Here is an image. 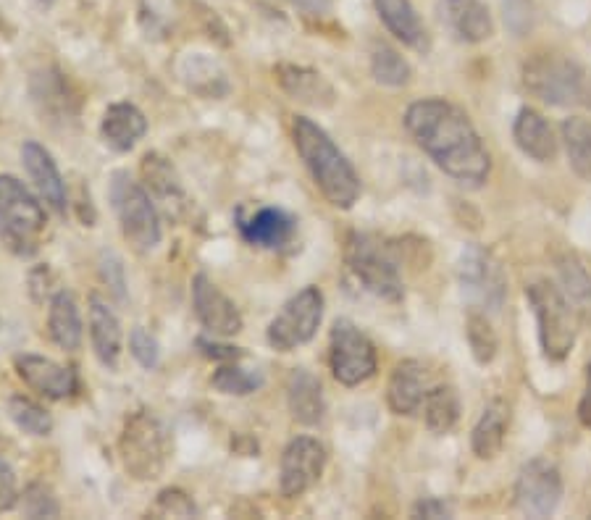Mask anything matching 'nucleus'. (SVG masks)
Listing matches in <instances>:
<instances>
[{
	"label": "nucleus",
	"instance_id": "nucleus-1",
	"mask_svg": "<svg viewBox=\"0 0 591 520\" xmlns=\"http://www.w3.org/2000/svg\"><path fill=\"white\" fill-rule=\"evenodd\" d=\"M405 129L418 148L463 187H481L489 179V150L458 106L442 98L418 100L405 111Z\"/></svg>",
	"mask_w": 591,
	"mask_h": 520
},
{
	"label": "nucleus",
	"instance_id": "nucleus-2",
	"mask_svg": "<svg viewBox=\"0 0 591 520\" xmlns=\"http://www.w3.org/2000/svg\"><path fill=\"white\" fill-rule=\"evenodd\" d=\"M292 137H295L297 153L303 158L305 169L310 171L321 195L334 208H342V211H347V208L358 203V171L352 169V163L334 145L329 134L318 127L316 121L305 119V116H295V121H292Z\"/></svg>",
	"mask_w": 591,
	"mask_h": 520
},
{
	"label": "nucleus",
	"instance_id": "nucleus-3",
	"mask_svg": "<svg viewBox=\"0 0 591 520\" xmlns=\"http://www.w3.org/2000/svg\"><path fill=\"white\" fill-rule=\"evenodd\" d=\"M523 87L547 106L591 111V71L576 58L539 53L523 64Z\"/></svg>",
	"mask_w": 591,
	"mask_h": 520
},
{
	"label": "nucleus",
	"instance_id": "nucleus-4",
	"mask_svg": "<svg viewBox=\"0 0 591 520\" xmlns=\"http://www.w3.org/2000/svg\"><path fill=\"white\" fill-rule=\"evenodd\" d=\"M45 208L16 176L0 174V242L19 258H32L40 250L45 232Z\"/></svg>",
	"mask_w": 591,
	"mask_h": 520
},
{
	"label": "nucleus",
	"instance_id": "nucleus-5",
	"mask_svg": "<svg viewBox=\"0 0 591 520\" xmlns=\"http://www.w3.org/2000/svg\"><path fill=\"white\" fill-rule=\"evenodd\" d=\"M119 455L124 471L134 481H155L169 460V434L161 418L148 408L127 415L119 436Z\"/></svg>",
	"mask_w": 591,
	"mask_h": 520
},
{
	"label": "nucleus",
	"instance_id": "nucleus-6",
	"mask_svg": "<svg viewBox=\"0 0 591 520\" xmlns=\"http://www.w3.org/2000/svg\"><path fill=\"white\" fill-rule=\"evenodd\" d=\"M345 260L352 276L358 279L371 295L389 300V303H400L405 297L402 287L400 263L394 258V245H384L379 237L373 234H350L345 247Z\"/></svg>",
	"mask_w": 591,
	"mask_h": 520
},
{
	"label": "nucleus",
	"instance_id": "nucleus-7",
	"mask_svg": "<svg viewBox=\"0 0 591 520\" xmlns=\"http://www.w3.org/2000/svg\"><path fill=\"white\" fill-rule=\"evenodd\" d=\"M528 305L534 310L536 326H539V342L549 360H565L576 345L578 313L570 305L563 289L549 282H534L526 289Z\"/></svg>",
	"mask_w": 591,
	"mask_h": 520
},
{
	"label": "nucleus",
	"instance_id": "nucleus-8",
	"mask_svg": "<svg viewBox=\"0 0 591 520\" xmlns=\"http://www.w3.org/2000/svg\"><path fill=\"white\" fill-rule=\"evenodd\" d=\"M111 205L119 218L121 234L137 253H150L161 242V218L153 200L140 182H134L129 171H116L111 176Z\"/></svg>",
	"mask_w": 591,
	"mask_h": 520
},
{
	"label": "nucleus",
	"instance_id": "nucleus-9",
	"mask_svg": "<svg viewBox=\"0 0 591 520\" xmlns=\"http://www.w3.org/2000/svg\"><path fill=\"white\" fill-rule=\"evenodd\" d=\"M324 321V292L318 287L300 289L295 297H289L279 316L268 324V345L279 352H292L308 345L316 337L318 326Z\"/></svg>",
	"mask_w": 591,
	"mask_h": 520
},
{
	"label": "nucleus",
	"instance_id": "nucleus-10",
	"mask_svg": "<svg viewBox=\"0 0 591 520\" xmlns=\"http://www.w3.org/2000/svg\"><path fill=\"white\" fill-rule=\"evenodd\" d=\"M329 363L339 384L358 387L376 373V347L352 321L339 318L329 337Z\"/></svg>",
	"mask_w": 591,
	"mask_h": 520
},
{
	"label": "nucleus",
	"instance_id": "nucleus-11",
	"mask_svg": "<svg viewBox=\"0 0 591 520\" xmlns=\"http://www.w3.org/2000/svg\"><path fill=\"white\" fill-rule=\"evenodd\" d=\"M563 499V476L555 463L536 457L515 481V505L528 518H549Z\"/></svg>",
	"mask_w": 591,
	"mask_h": 520
},
{
	"label": "nucleus",
	"instance_id": "nucleus-12",
	"mask_svg": "<svg viewBox=\"0 0 591 520\" xmlns=\"http://www.w3.org/2000/svg\"><path fill=\"white\" fill-rule=\"evenodd\" d=\"M326 468V447L313 436H297L284 447L282 471H279V486L289 499L300 497L318 484Z\"/></svg>",
	"mask_w": 591,
	"mask_h": 520
},
{
	"label": "nucleus",
	"instance_id": "nucleus-13",
	"mask_svg": "<svg viewBox=\"0 0 591 520\" xmlns=\"http://www.w3.org/2000/svg\"><path fill=\"white\" fill-rule=\"evenodd\" d=\"M192 308H195L197 321L203 324L205 331H211L213 337H234L245 324L234 300H229L205 274H197L192 279Z\"/></svg>",
	"mask_w": 591,
	"mask_h": 520
},
{
	"label": "nucleus",
	"instance_id": "nucleus-14",
	"mask_svg": "<svg viewBox=\"0 0 591 520\" xmlns=\"http://www.w3.org/2000/svg\"><path fill=\"white\" fill-rule=\"evenodd\" d=\"M458 279L463 292L476 303L486 308H500L502 297H505V279H502L500 266L494 258L481 247H468L460 255L458 263Z\"/></svg>",
	"mask_w": 591,
	"mask_h": 520
},
{
	"label": "nucleus",
	"instance_id": "nucleus-15",
	"mask_svg": "<svg viewBox=\"0 0 591 520\" xmlns=\"http://www.w3.org/2000/svg\"><path fill=\"white\" fill-rule=\"evenodd\" d=\"M16 376L27 384L29 389H35L37 394H43L48 400H69L79 389L77 373L69 366H61L56 360L43 358V355H16L14 358Z\"/></svg>",
	"mask_w": 591,
	"mask_h": 520
},
{
	"label": "nucleus",
	"instance_id": "nucleus-16",
	"mask_svg": "<svg viewBox=\"0 0 591 520\" xmlns=\"http://www.w3.org/2000/svg\"><path fill=\"white\" fill-rule=\"evenodd\" d=\"M22 163L32 184L40 192V197H43L58 216H66V211H69V192H66L64 176L58 171L53 155L40 142L27 140L22 145Z\"/></svg>",
	"mask_w": 591,
	"mask_h": 520
},
{
	"label": "nucleus",
	"instance_id": "nucleus-17",
	"mask_svg": "<svg viewBox=\"0 0 591 520\" xmlns=\"http://www.w3.org/2000/svg\"><path fill=\"white\" fill-rule=\"evenodd\" d=\"M297 221L282 208H258L255 213L245 216L237 213V229L242 239L253 247H266V250H279L295 237Z\"/></svg>",
	"mask_w": 591,
	"mask_h": 520
},
{
	"label": "nucleus",
	"instance_id": "nucleus-18",
	"mask_svg": "<svg viewBox=\"0 0 591 520\" xmlns=\"http://www.w3.org/2000/svg\"><path fill=\"white\" fill-rule=\"evenodd\" d=\"M429 394V373L421 360H402L389 376L387 402L394 415H416Z\"/></svg>",
	"mask_w": 591,
	"mask_h": 520
},
{
	"label": "nucleus",
	"instance_id": "nucleus-19",
	"mask_svg": "<svg viewBox=\"0 0 591 520\" xmlns=\"http://www.w3.org/2000/svg\"><path fill=\"white\" fill-rule=\"evenodd\" d=\"M442 19L460 43H484L494 35L492 16L481 0H442Z\"/></svg>",
	"mask_w": 591,
	"mask_h": 520
},
{
	"label": "nucleus",
	"instance_id": "nucleus-20",
	"mask_svg": "<svg viewBox=\"0 0 591 520\" xmlns=\"http://www.w3.org/2000/svg\"><path fill=\"white\" fill-rule=\"evenodd\" d=\"M145 132H148V119L132 103H113L100 121L103 142L116 153H129L145 137Z\"/></svg>",
	"mask_w": 591,
	"mask_h": 520
},
{
	"label": "nucleus",
	"instance_id": "nucleus-21",
	"mask_svg": "<svg viewBox=\"0 0 591 520\" xmlns=\"http://www.w3.org/2000/svg\"><path fill=\"white\" fill-rule=\"evenodd\" d=\"M90 342L100 366H106L108 371H116L121 360L124 334H121V324L116 313L98 297L90 300Z\"/></svg>",
	"mask_w": 591,
	"mask_h": 520
},
{
	"label": "nucleus",
	"instance_id": "nucleus-22",
	"mask_svg": "<svg viewBox=\"0 0 591 520\" xmlns=\"http://www.w3.org/2000/svg\"><path fill=\"white\" fill-rule=\"evenodd\" d=\"M287 405L289 413L303 426H318L324 421L326 400L321 381L305 368H295L287 379Z\"/></svg>",
	"mask_w": 591,
	"mask_h": 520
},
{
	"label": "nucleus",
	"instance_id": "nucleus-23",
	"mask_svg": "<svg viewBox=\"0 0 591 520\" xmlns=\"http://www.w3.org/2000/svg\"><path fill=\"white\" fill-rule=\"evenodd\" d=\"M276 79H279V85H282V90L287 92L289 98L297 100V103H305V106L329 108L334 98H337V92L326 82L324 74L305 69V66L282 64L276 69Z\"/></svg>",
	"mask_w": 591,
	"mask_h": 520
},
{
	"label": "nucleus",
	"instance_id": "nucleus-24",
	"mask_svg": "<svg viewBox=\"0 0 591 520\" xmlns=\"http://www.w3.org/2000/svg\"><path fill=\"white\" fill-rule=\"evenodd\" d=\"M379 19L402 45L413 50H429V32L410 0H373Z\"/></svg>",
	"mask_w": 591,
	"mask_h": 520
},
{
	"label": "nucleus",
	"instance_id": "nucleus-25",
	"mask_svg": "<svg viewBox=\"0 0 591 520\" xmlns=\"http://www.w3.org/2000/svg\"><path fill=\"white\" fill-rule=\"evenodd\" d=\"M513 137L515 145L534 161L547 163L557 155L555 132H552V127H549L542 113L534 111V108H521L518 111L513 124Z\"/></svg>",
	"mask_w": 591,
	"mask_h": 520
},
{
	"label": "nucleus",
	"instance_id": "nucleus-26",
	"mask_svg": "<svg viewBox=\"0 0 591 520\" xmlns=\"http://www.w3.org/2000/svg\"><path fill=\"white\" fill-rule=\"evenodd\" d=\"M48 331L50 339L56 342L61 350H79L82 345V316H79L77 300L66 289H58L56 295L50 297L48 310Z\"/></svg>",
	"mask_w": 591,
	"mask_h": 520
},
{
	"label": "nucleus",
	"instance_id": "nucleus-27",
	"mask_svg": "<svg viewBox=\"0 0 591 520\" xmlns=\"http://www.w3.org/2000/svg\"><path fill=\"white\" fill-rule=\"evenodd\" d=\"M32 95L43 113H53L58 119H69L79 108L77 98L71 95L69 79L56 69L40 71L32 77Z\"/></svg>",
	"mask_w": 591,
	"mask_h": 520
},
{
	"label": "nucleus",
	"instance_id": "nucleus-28",
	"mask_svg": "<svg viewBox=\"0 0 591 520\" xmlns=\"http://www.w3.org/2000/svg\"><path fill=\"white\" fill-rule=\"evenodd\" d=\"M507 408L502 402H492V405H486L484 415L476 423V429H473L471 444L476 457L481 460H492V457L500 455L502 444H505V431H507Z\"/></svg>",
	"mask_w": 591,
	"mask_h": 520
},
{
	"label": "nucleus",
	"instance_id": "nucleus-29",
	"mask_svg": "<svg viewBox=\"0 0 591 520\" xmlns=\"http://www.w3.org/2000/svg\"><path fill=\"white\" fill-rule=\"evenodd\" d=\"M563 142L568 153L570 169L576 171L584 182H591V119L570 116L563 121Z\"/></svg>",
	"mask_w": 591,
	"mask_h": 520
},
{
	"label": "nucleus",
	"instance_id": "nucleus-30",
	"mask_svg": "<svg viewBox=\"0 0 591 520\" xmlns=\"http://www.w3.org/2000/svg\"><path fill=\"white\" fill-rule=\"evenodd\" d=\"M557 274H560V289L576 308L578 318L591 324V276L586 274V268L576 258H560Z\"/></svg>",
	"mask_w": 591,
	"mask_h": 520
},
{
	"label": "nucleus",
	"instance_id": "nucleus-31",
	"mask_svg": "<svg viewBox=\"0 0 591 520\" xmlns=\"http://www.w3.org/2000/svg\"><path fill=\"white\" fill-rule=\"evenodd\" d=\"M423 415L431 434H447L455 429L460 418V397L455 387H434L429 389L423 400Z\"/></svg>",
	"mask_w": 591,
	"mask_h": 520
},
{
	"label": "nucleus",
	"instance_id": "nucleus-32",
	"mask_svg": "<svg viewBox=\"0 0 591 520\" xmlns=\"http://www.w3.org/2000/svg\"><path fill=\"white\" fill-rule=\"evenodd\" d=\"M8 415L16 423V429H22L29 436H48L53 431V415L24 394H14L8 400Z\"/></svg>",
	"mask_w": 591,
	"mask_h": 520
},
{
	"label": "nucleus",
	"instance_id": "nucleus-33",
	"mask_svg": "<svg viewBox=\"0 0 591 520\" xmlns=\"http://www.w3.org/2000/svg\"><path fill=\"white\" fill-rule=\"evenodd\" d=\"M371 74L379 85L387 87H402L408 85L413 71L405 58L389 45H376L371 53Z\"/></svg>",
	"mask_w": 591,
	"mask_h": 520
},
{
	"label": "nucleus",
	"instance_id": "nucleus-34",
	"mask_svg": "<svg viewBox=\"0 0 591 520\" xmlns=\"http://www.w3.org/2000/svg\"><path fill=\"white\" fill-rule=\"evenodd\" d=\"M142 176L150 184V190L158 197H176L182 195V184L176 176L174 166H171L163 155L148 153L142 158Z\"/></svg>",
	"mask_w": 591,
	"mask_h": 520
},
{
	"label": "nucleus",
	"instance_id": "nucleus-35",
	"mask_svg": "<svg viewBox=\"0 0 591 520\" xmlns=\"http://www.w3.org/2000/svg\"><path fill=\"white\" fill-rule=\"evenodd\" d=\"M465 337H468V345H471L476 363H481V366L492 363L500 342H497V334H494L489 318L481 316V313H471L468 321H465Z\"/></svg>",
	"mask_w": 591,
	"mask_h": 520
},
{
	"label": "nucleus",
	"instance_id": "nucleus-36",
	"mask_svg": "<svg viewBox=\"0 0 591 520\" xmlns=\"http://www.w3.org/2000/svg\"><path fill=\"white\" fill-rule=\"evenodd\" d=\"M211 384H213V389L221 394L247 397V394H253L255 389H261L263 379H261V373L245 371V368H240V366H221L219 371L213 373Z\"/></svg>",
	"mask_w": 591,
	"mask_h": 520
},
{
	"label": "nucleus",
	"instance_id": "nucleus-37",
	"mask_svg": "<svg viewBox=\"0 0 591 520\" xmlns=\"http://www.w3.org/2000/svg\"><path fill=\"white\" fill-rule=\"evenodd\" d=\"M19 505H22V513L27 518H58L61 515V505H58L53 489L40 484V481L24 489V494L19 497Z\"/></svg>",
	"mask_w": 591,
	"mask_h": 520
},
{
	"label": "nucleus",
	"instance_id": "nucleus-38",
	"mask_svg": "<svg viewBox=\"0 0 591 520\" xmlns=\"http://www.w3.org/2000/svg\"><path fill=\"white\" fill-rule=\"evenodd\" d=\"M150 515H155V518H195L197 505L192 502L190 494L182 492V489H163L155 497Z\"/></svg>",
	"mask_w": 591,
	"mask_h": 520
},
{
	"label": "nucleus",
	"instance_id": "nucleus-39",
	"mask_svg": "<svg viewBox=\"0 0 591 520\" xmlns=\"http://www.w3.org/2000/svg\"><path fill=\"white\" fill-rule=\"evenodd\" d=\"M129 352L148 371L158 368V363H161V345L145 326H134L132 329V334H129Z\"/></svg>",
	"mask_w": 591,
	"mask_h": 520
},
{
	"label": "nucleus",
	"instance_id": "nucleus-40",
	"mask_svg": "<svg viewBox=\"0 0 591 520\" xmlns=\"http://www.w3.org/2000/svg\"><path fill=\"white\" fill-rule=\"evenodd\" d=\"M534 3L531 0H505V24L510 32L523 37L534 27Z\"/></svg>",
	"mask_w": 591,
	"mask_h": 520
},
{
	"label": "nucleus",
	"instance_id": "nucleus-41",
	"mask_svg": "<svg viewBox=\"0 0 591 520\" xmlns=\"http://www.w3.org/2000/svg\"><path fill=\"white\" fill-rule=\"evenodd\" d=\"M100 276H103V282H106L108 289L116 295V300H124V295H127V282H124V266H121L119 255H100Z\"/></svg>",
	"mask_w": 591,
	"mask_h": 520
},
{
	"label": "nucleus",
	"instance_id": "nucleus-42",
	"mask_svg": "<svg viewBox=\"0 0 591 520\" xmlns=\"http://www.w3.org/2000/svg\"><path fill=\"white\" fill-rule=\"evenodd\" d=\"M19 484H16V473L11 465L0 463V513H8L19 505Z\"/></svg>",
	"mask_w": 591,
	"mask_h": 520
},
{
	"label": "nucleus",
	"instance_id": "nucleus-43",
	"mask_svg": "<svg viewBox=\"0 0 591 520\" xmlns=\"http://www.w3.org/2000/svg\"><path fill=\"white\" fill-rule=\"evenodd\" d=\"M197 347H200V352H203L205 358L226 360V363H237V360H240L242 355H245V352H242L240 347L219 345V342H211V339H197Z\"/></svg>",
	"mask_w": 591,
	"mask_h": 520
},
{
	"label": "nucleus",
	"instance_id": "nucleus-44",
	"mask_svg": "<svg viewBox=\"0 0 591 520\" xmlns=\"http://www.w3.org/2000/svg\"><path fill=\"white\" fill-rule=\"evenodd\" d=\"M416 518H450L452 507L439 497H423L416 507H413Z\"/></svg>",
	"mask_w": 591,
	"mask_h": 520
},
{
	"label": "nucleus",
	"instance_id": "nucleus-45",
	"mask_svg": "<svg viewBox=\"0 0 591 520\" xmlns=\"http://www.w3.org/2000/svg\"><path fill=\"white\" fill-rule=\"evenodd\" d=\"M284 3L300 8V11H305L310 16H321L331 8V0H284Z\"/></svg>",
	"mask_w": 591,
	"mask_h": 520
},
{
	"label": "nucleus",
	"instance_id": "nucleus-46",
	"mask_svg": "<svg viewBox=\"0 0 591 520\" xmlns=\"http://www.w3.org/2000/svg\"><path fill=\"white\" fill-rule=\"evenodd\" d=\"M37 3H43V6H53V0H37Z\"/></svg>",
	"mask_w": 591,
	"mask_h": 520
},
{
	"label": "nucleus",
	"instance_id": "nucleus-47",
	"mask_svg": "<svg viewBox=\"0 0 591 520\" xmlns=\"http://www.w3.org/2000/svg\"><path fill=\"white\" fill-rule=\"evenodd\" d=\"M0 444H3V442H0Z\"/></svg>",
	"mask_w": 591,
	"mask_h": 520
}]
</instances>
